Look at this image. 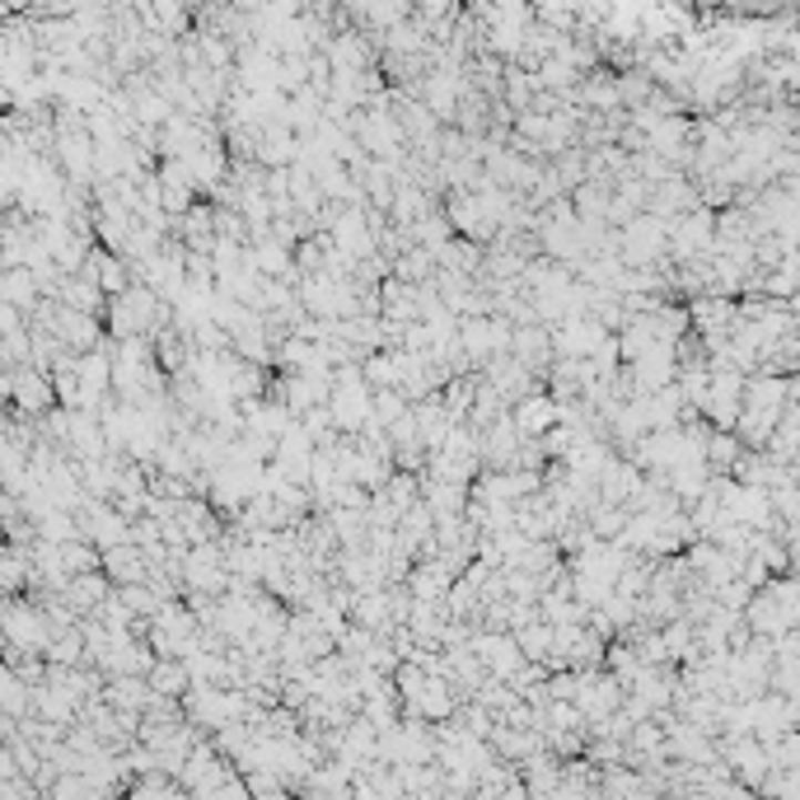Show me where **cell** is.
Wrapping results in <instances>:
<instances>
[{
  "label": "cell",
  "instance_id": "6da1fadb",
  "mask_svg": "<svg viewBox=\"0 0 800 800\" xmlns=\"http://www.w3.org/2000/svg\"><path fill=\"white\" fill-rule=\"evenodd\" d=\"M511 421H515V431H520L524 440H543L547 431H557V398L530 393L524 403H515Z\"/></svg>",
  "mask_w": 800,
  "mask_h": 800
},
{
  "label": "cell",
  "instance_id": "7a4b0ae2",
  "mask_svg": "<svg viewBox=\"0 0 800 800\" xmlns=\"http://www.w3.org/2000/svg\"><path fill=\"white\" fill-rule=\"evenodd\" d=\"M0 300H6L10 309H33L38 314V305L48 300V295H42V286H38V277L29 267H14V271H6V290H0Z\"/></svg>",
  "mask_w": 800,
  "mask_h": 800
},
{
  "label": "cell",
  "instance_id": "3957f363",
  "mask_svg": "<svg viewBox=\"0 0 800 800\" xmlns=\"http://www.w3.org/2000/svg\"><path fill=\"white\" fill-rule=\"evenodd\" d=\"M151 688L160 693V698L183 702L187 693H193V669H187V660H160L151 669Z\"/></svg>",
  "mask_w": 800,
  "mask_h": 800
},
{
  "label": "cell",
  "instance_id": "277c9868",
  "mask_svg": "<svg viewBox=\"0 0 800 800\" xmlns=\"http://www.w3.org/2000/svg\"><path fill=\"white\" fill-rule=\"evenodd\" d=\"M730 763L740 768L749 782H758V777H763V768H768V758L758 753V745H735V749H730Z\"/></svg>",
  "mask_w": 800,
  "mask_h": 800
},
{
  "label": "cell",
  "instance_id": "5b68a950",
  "mask_svg": "<svg viewBox=\"0 0 800 800\" xmlns=\"http://www.w3.org/2000/svg\"><path fill=\"white\" fill-rule=\"evenodd\" d=\"M496 800H534V791H530V787H524V777H515V782H511V787H505V791H501Z\"/></svg>",
  "mask_w": 800,
  "mask_h": 800
}]
</instances>
